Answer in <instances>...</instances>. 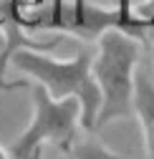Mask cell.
<instances>
[{
    "label": "cell",
    "mask_w": 154,
    "mask_h": 159,
    "mask_svg": "<svg viewBox=\"0 0 154 159\" xmlns=\"http://www.w3.org/2000/svg\"><path fill=\"white\" fill-rule=\"evenodd\" d=\"M152 73H154V71H152Z\"/></svg>",
    "instance_id": "ba28073f"
},
{
    "label": "cell",
    "mask_w": 154,
    "mask_h": 159,
    "mask_svg": "<svg viewBox=\"0 0 154 159\" xmlns=\"http://www.w3.org/2000/svg\"><path fill=\"white\" fill-rule=\"evenodd\" d=\"M66 157L68 159H126V157H121L116 152L106 149L93 136H76L73 144L66 149Z\"/></svg>",
    "instance_id": "8992f818"
},
{
    "label": "cell",
    "mask_w": 154,
    "mask_h": 159,
    "mask_svg": "<svg viewBox=\"0 0 154 159\" xmlns=\"http://www.w3.org/2000/svg\"><path fill=\"white\" fill-rule=\"evenodd\" d=\"M91 53L79 51L73 58H53L48 51L23 48L13 53V66L23 76L33 78V84L43 86L51 98H76L81 104V126L93 131L96 114L101 109V93L91 73Z\"/></svg>",
    "instance_id": "7a4b0ae2"
},
{
    "label": "cell",
    "mask_w": 154,
    "mask_h": 159,
    "mask_svg": "<svg viewBox=\"0 0 154 159\" xmlns=\"http://www.w3.org/2000/svg\"><path fill=\"white\" fill-rule=\"evenodd\" d=\"M121 18L116 8H99L88 0H71V8L63 18V35H73L81 41H96L104 30L119 28Z\"/></svg>",
    "instance_id": "277c9868"
},
{
    "label": "cell",
    "mask_w": 154,
    "mask_h": 159,
    "mask_svg": "<svg viewBox=\"0 0 154 159\" xmlns=\"http://www.w3.org/2000/svg\"><path fill=\"white\" fill-rule=\"evenodd\" d=\"M134 116L142 126L147 159H154V73L137 68L134 78Z\"/></svg>",
    "instance_id": "5b68a950"
},
{
    "label": "cell",
    "mask_w": 154,
    "mask_h": 159,
    "mask_svg": "<svg viewBox=\"0 0 154 159\" xmlns=\"http://www.w3.org/2000/svg\"><path fill=\"white\" fill-rule=\"evenodd\" d=\"M0 89H30L33 98V116L30 124L23 129V134L15 136V142L8 147L10 159H41V152L46 144H56L61 152H66L81 129V104L76 98H56L48 96L43 86L33 81H13L0 84Z\"/></svg>",
    "instance_id": "3957f363"
},
{
    "label": "cell",
    "mask_w": 154,
    "mask_h": 159,
    "mask_svg": "<svg viewBox=\"0 0 154 159\" xmlns=\"http://www.w3.org/2000/svg\"><path fill=\"white\" fill-rule=\"evenodd\" d=\"M91 73L101 93L93 131H101L116 119L134 116V78L142 61L144 43L119 28H109L96 38Z\"/></svg>",
    "instance_id": "6da1fadb"
},
{
    "label": "cell",
    "mask_w": 154,
    "mask_h": 159,
    "mask_svg": "<svg viewBox=\"0 0 154 159\" xmlns=\"http://www.w3.org/2000/svg\"><path fill=\"white\" fill-rule=\"evenodd\" d=\"M0 159H10V154H8V149H3V147H0Z\"/></svg>",
    "instance_id": "52a82bcc"
}]
</instances>
